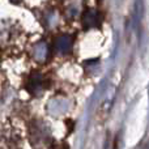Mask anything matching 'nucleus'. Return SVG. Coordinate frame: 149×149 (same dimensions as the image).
I'll return each mask as SVG.
<instances>
[{"mask_svg": "<svg viewBox=\"0 0 149 149\" xmlns=\"http://www.w3.org/2000/svg\"><path fill=\"white\" fill-rule=\"evenodd\" d=\"M144 4H143L141 0H136L135 3V21H136V25H139L140 20H141L143 15H144Z\"/></svg>", "mask_w": 149, "mask_h": 149, "instance_id": "nucleus-1", "label": "nucleus"}]
</instances>
